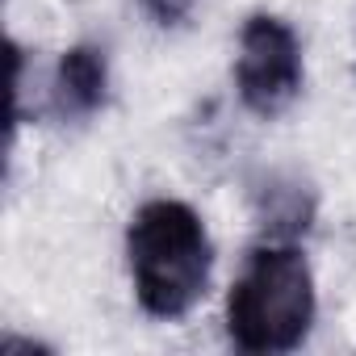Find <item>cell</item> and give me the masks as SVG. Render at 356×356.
Returning a JSON list of instances; mask_svg holds the SVG:
<instances>
[{
  "mask_svg": "<svg viewBox=\"0 0 356 356\" xmlns=\"http://www.w3.org/2000/svg\"><path fill=\"white\" fill-rule=\"evenodd\" d=\"M126 264L138 306L151 318H185L214 268V243L202 214L189 202L151 197L126 227Z\"/></svg>",
  "mask_w": 356,
  "mask_h": 356,
  "instance_id": "obj_1",
  "label": "cell"
},
{
  "mask_svg": "<svg viewBox=\"0 0 356 356\" xmlns=\"http://www.w3.org/2000/svg\"><path fill=\"white\" fill-rule=\"evenodd\" d=\"M314 273L293 239H264L248 252L227 298V335L239 352H293L314 323Z\"/></svg>",
  "mask_w": 356,
  "mask_h": 356,
  "instance_id": "obj_2",
  "label": "cell"
},
{
  "mask_svg": "<svg viewBox=\"0 0 356 356\" xmlns=\"http://www.w3.org/2000/svg\"><path fill=\"white\" fill-rule=\"evenodd\" d=\"M302 42L293 26L277 13H252L239 30L235 55V88L248 113L281 118L302 92Z\"/></svg>",
  "mask_w": 356,
  "mask_h": 356,
  "instance_id": "obj_3",
  "label": "cell"
},
{
  "mask_svg": "<svg viewBox=\"0 0 356 356\" xmlns=\"http://www.w3.org/2000/svg\"><path fill=\"white\" fill-rule=\"evenodd\" d=\"M109 97V59L92 42H76L59 55L51 76V109L63 122H84L105 109Z\"/></svg>",
  "mask_w": 356,
  "mask_h": 356,
  "instance_id": "obj_4",
  "label": "cell"
},
{
  "mask_svg": "<svg viewBox=\"0 0 356 356\" xmlns=\"http://www.w3.org/2000/svg\"><path fill=\"white\" fill-rule=\"evenodd\" d=\"M260 218H264V235L268 239H293V235H302L306 227H310V218H314V193L306 189V185H298V181H273L268 189H264V210H260Z\"/></svg>",
  "mask_w": 356,
  "mask_h": 356,
  "instance_id": "obj_5",
  "label": "cell"
},
{
  "mask_svg": "<svg viewBox=\"0 0 356 356\" xmlns=\"http://www.w3.org/2000/svg\"><path fill=\"white\" fill-rule=\"evenodd\" d=\"M197 0H143V9L151 13L155 26H181L189 13H193Z\"/></svg>",
  "mask_w": 356,
  "mask_h": 356,
  "instance_id": "obj_6",
  "label": "cell"
},
{
  "mask_svg": "<svg viewBox=\"0 0 356 356\" xmlns=\"http://www.w3.org/2000/svg\"><path fill=\"white\" fill-rule=\"evenodd\" d=\"M0 352H51V348H47V343H34V339L9 335V339H0Z\"/></svg>",
  "mask_w": 356,
  "mask_h": 356,
  "instance_id": "obj_7",
  "label": "cell"
}]
</instances>
